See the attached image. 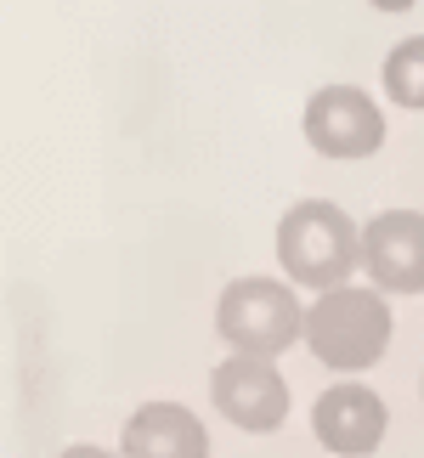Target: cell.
<instances>
[{"mask_svg":"<svg viewBox=\"0 0 424 458\" xmlns=\"http://www.w3.org/2000/svg\"><path fill=\"white\" fill-rule=\"evenodd\" d=\"M277 267L317 294L345 289L362 267V226L328 199H300L277 221Z\"/></svg>","mask_w":424,"mask_h":458,"instance_id":"6da1fadb","label":"cell"},{"mask_svg":"<svg viewBox=\"0 0 424 458\" xmlns=\"http://www.w3.org/2000/svg\"><path fill=\"white\" fill-rule=\"evenodd\" d=\"M306 345L334 374H362L391 351V301L379 289H328L306 311Z\"/></svg>","mask_w":424,"mask_h":458,"instance_id":"7a4b0ae2","label":"cell"},{"mask_svg":"<svg viewBox=\"0 0 424 458\" xmlns=\"http://www.w3.org/2000/svg\"><path fill=\"white\" fill-rule=\"evenodd\" d=\"M216 334L238 357H277L306 340V306L277 277H233L216 301Z\"/></svg>","mask_w":424,"mask_h":458,"instance_id":"3957f363","label":"cell"},{"mask_svg":"<svg viewBox=\"0 0 424 458\" xmlns=\"http://www.w3.org/2000/svg\"><path fill=\"white\" fill-rule=\"evenodd\" d=\"M300 131L323 158H368L385 148V114L362 85H323L306 102Z\"/></svg>","mask_w":424,"mask_h":458,"instance_id":"277c9868","label":"cell"},{"mask_svg":"<svg viewBox=\"0 0 424 458\" xmlns=\"http://www.w3.org/2000/svg\"><path fill=\"white\" fill-rule=\"evenodd\" d=\"M209 396H216V413L226 425L250 430V436H272L289 419V385L272 368V357H226L216 374H209Z\"/></svg>","mask_w":424,"mask_h":458,"instance_id":"5b68a950","label":"cell"},{"mask_svg":"<svg viewBox=\"0 0 424 458\" xmlns=\"http://www.w3.org/2000/svg\"><path fill=\"white\" fill-rule=\"evenodd\" d=\"M362 272L379 294H424V216L379 209L362 226Z\"/></svg>","mask_w":424,"mask_h":458,"instance_id":"8992f818","label":"cell"},{"mask_svg":"<svg viewBox=\"0 0 424 458\" xmlns=\"http://www.w3.org/2000/svg\"><path fill=\"white\" fill-rule=\"evenodd\" d=\"M385 425H391L385 396L368 391L362 379H340V385H328V391L311 402V430H317V442H323L328 453H340V458H368V453H379Z\"/></svg>","mask_w":424,"mask_h":458,"instance_id":"52a82bcc","label":"cell"},{"mask_svg":"<svg viewBox=\"0 0 424 458\" xmlns=\"http://www.w3.org/2000/svg\"><path fill=\"white\" fill-rule=\"evenodd\" d=\"M125 458H209V430L182 402H141L119 436Z\"/></svg>","mask_w":424,"mask_h":458,"instance_id":"ba28073f","label":"cell"},{"mask_svg":"<svg viewBox=\"0 0 424 458\" xmlns=\"http://www.w3.org/2000/svg\"><path fill=\"white\" fill-rule=\"evenodd\" d=\"M385 97L396 102V108H424V34L413 40H402L391 57H385Z\"/></svg>","mask_w":424,"mask_h":458,"instance_id":"9c48e42d","label":"cell"},{"mask_svg":"<svg viewBox=\"0 0 424 458\" xmlns=\"http://www.w3.org/2000/svg\"><path fill=\"white\" fill-rule=\"evenodd\" d=\"M57 458H125V453H108V447H97V442H74V447H63Z\"/></svg>","mask_w":424,"mask_h":458,"instance_id":"30bf717a","label":"cell"}]
</instances>
